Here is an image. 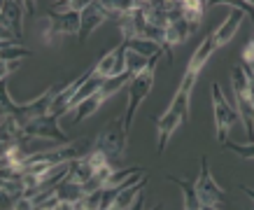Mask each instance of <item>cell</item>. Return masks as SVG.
<instances>
[{"instance_id":"ffe728a7","label":"cell","mask_w":254,"mask_h":210,"mask_svg":"<svg viewBox=\"0 0 254 210\" xmlns=\"http://www.w3.org/2000/svg\"><path fill=\"white\" fill-rule=\"evenodd\" d=\"M205 5L208 2H200V0H182V19H185L191 28H196L205 14Z\"/></svg>"},{"instance_id":"cb8c5ba5","label":"cell","mask_w":254,"mask_h":210,"mask_svg":"<svg viewBox=\"0 0 254 210\" xmlns=\"http://www.w3.org/2000/svg\"><path fill=\"white\" fill-rule=\"evenodd\" d=\"M0 63H2V61H0ZM19 66H21V61H14V63H2V72H0V79H2V82H7L9 72H12V70H16Z\"/></svg>"},{"instance_id":"30bf717a","label":"cell","mask_w":254,"mask_h":210,"mask_svg":"<svg viewBox=\"0 0 254 210\" xmlns=\"http://www.w3.org/2000/svg\"><path fill=\"white\" fill-rule=\"evenodd\" d=\"M119 31L124 35V42H131V40H145L147 38V28H149V21H147V2L138 0V5L124 14L119 21Z\"/></svg>"},{"instance_id":"e0dca14e","label":"cell","mask_w":254,"mask_h":210,"mask_svg":"<svg viewBox=\"0 0 254 210\" xmlns=\"http://www.w3.org/2000/svg\"><path fill=\"white\" fill-rule=\"evenodd\" d=\"M170 182H175L180 189H182V210H200V201H198V194H196V178L191 180H185V178H175V175H168Z\"/></svg>"},{"instance_id":"3957f363","label":"cell","mask_w":254,"mask_h":210,"mask_svg":"<svg viewBox=\"0 0 254 210\" xmlns=\"http://www.w3.org/2000/svg\"><path fill=\"white\" fill-rule=\"evenodd\" d=\"M128 131H126V122H124V115L112 119L105 129H100V133L96 136L93 140L91 149L96 152H103V154L108 156V161L119 168L122 161L126 159V149H128Z\"/></svg>"},{"instance_id":"9c48e42d","label":"cell","mask_w":254,"mask_h":210,"mask_svg":"<svg viewBox=\"0 0 254 210\" xmlns=\"http://www.w3.org/2000/svg\"><path fill=\"white\" fill-rule=\"evenodd\" d=\"M21 136H28V138H42V140H52V142H59V145H70L68 136L61 131L59 126V115H45L31 122L28 126L21 129Z\"/></svg>"},{"instance_id":"6da1fadb","label":"cell","mask_w":254,"mask_h":210,"mask_svg":"<svg viewBox=\"0 0 254 210\" xmlns=\"http://www.w3.org/2000/svg\"><path fill=\"white\" fill-rule=\"evenodd\" d=\"M193 86H196V79L182 75L180 86H177V91H175V96H173L170 105L166 108L163 115H159L154 119V124H156V154H161L163 149L168 147L170 138L175 136L177 129L189 122V108H191Z\"/></svg>"},{"instance_id":"7a4b0ae2","label":"cell","mask_w":254,"mask_h":210,"mask_svg":"<svg viewBox=\"0 0 254 210\" xmlns=\"http://www.w3.org/2000/svg\"><path fill=\"white\" fill-rule=\"evenodd\" d=\"M63 84H54L45 89V91L40 93L38 98H33L31 103H16L9 98V91H7V82H2V115H9L12 119L16 122L19 129L23 126H28L31 122L40 119V117L49 115V110H52V103H54L56 93L61 91Z\"/></svg>"},{"instance_id":"4316f807","label":"cell","mask_w":254,"mask_h":210,"mask_svg":"<svg viewBox=\"0 0 254 210\" xmlns=\"http://www.w3.org/2000/svg\"><path fill=\"white\" fill-rule=\"evenodd\" d=\"M200 210H222V208H215V206H200Z\"/></svg>"},{"instance_id":"8992f818","label":"cell","mask_w":254,"mask_h":210,"mask_svg":"<svg viewBox=\"0 0 254 210\" xmlns=\"http://www.w3.org/2000/svg\"><path fill=\"white\" fill-rule=\"evenodd\" d=\"M79 21L82 14L77 12H49L42 19V40L45 45H52L56 38L63 35H79Z\"/></svg>"},{"instance_id":"7402d4cb","label":"cell","mask_w":254,"mask_h":210,"mask_svg":"<svg viewBox=\"0 0 254 210\" xmlns=\"http://www.w3.org/2000/svg\"><path fill=\"white\" fill-rule=\"evenodd\" d=\"M147 63H149V59H147V56L138 54V52H133V49H128V52H126V66H128V72H131L133 77L147 68Z\"/></svg>"},{"instance_id":"277c9868","label":"cell","mask_w":254,"mask_h":210,"mask_svg":"<svg viewBox=\"0 0 254 210\" xmlns=\"http://www.w3.org/2000/svg\"><path fill=\"white\" fill-rule=\"evenodd\" d=\"M166 54V52H159L149 59L147 63V68L142 72H138L135 77L131 79V84H128V105H126V112H124V122H126V131H131L133 126V119H135V110L142 105L149 91H152V86H154V75H156V63L159 59Z\"/></svg>"},{"instance_id":"4fadbf2b","label":"cell","mask_w":254,"mask_h":210,"mask_svg":"<svg viewBox=\"0 0 254 210\" xmlns=\"http://www.w3.org/2000/svg\"><path fill=\"white\" fill-rule=\"evenodd\" d=\"M215 54V42H212V35H205V38L198 42L196 52L191 54V61L187 63V70H185V77H191V79H198L200 70L205 68V63L210 61V56Z\"/></svg>"},{"instance_id":"5bb4252c","label":"cell","mask_w":254,"mask_h":210,"mask_svg":"<svg viewBox=\"0 0 254 210\" xmlns=\"http://www.w3.org/2000/svg\"><path fill=\"white\" fill-rule=\"evenodd\" d=\"M23 14H26L23 2H12V0L2 2V26L14 31L19 40L23 38Z\"/></svg>"},{"instance_id":"d4e9b609","label":"cell","mask_w":254,"mask_h":210,"mask_svg":"<svg viewBox=\"0 0 254 210\" xmlns=\"http://www.w3.org/2000/svg\"><path fill=\"white\" fill-rule=\"evenodd\" d=\"M12 210H35V206H33V201L28 196H23V199H19V201L12 206Z\"/></svg>"},{"instance_id":"603a6c76","label":"cell","mask_w":254,"mask_h":210,"mask_svg":"<svg viewBox=\"0 0 254 210\" xmlns=\"http://www.w3.org/2000/svg\"><path fill=\"white\" fill-rule=\"evenodd\" d=\"M226 149H231V152H236V154L240 156V159H254V142H247V145H238V142H226L224 145Z\"/></svg>"},{"instance_id":"5b68a950","label":"cell","mask_w":254,"mask_h":210,"mask_svg":"<svg viewBox=\"0 0 254 210\" xmlns=\"http://www.w3.org/2000/svg\"><path fill=\"white\" fill-rule=\"evenodd\" d=\"M210 96H212V110H215V129H217V140L222 142V147L229 142V131H231V126L238 122V110L233 108L229 98L224 96L222 86L212 84L210 86Z\"/></svg>"},{"instance_id":"8fae6325","label":"cell","mask_w":254,"mask_h":210,"mask_svg":"<svg viewBox=\"0 0 254 210\" xmlns=\"http://www.w3.org/2000/svg\"><path fill=\"white\" fill-rule=\"evenodd\" d=\"M105 21H110V16H108V12L103 9V2H100V0H89L86 9L82 12V21H79V35H77V40H79V42H86V38H89L96 28H100Z\"/></svg>"},{"instance_id":"52a82bcc","label":"cell","mask_w":254,"mask_h":210,"mask_svg":"<svg viewBox=\"0 0 254 210\" xmlns=\"http://www.w3.org/2000/svg\"><path fill=\"white\" fill-rule=\"evenodd\" d=\"M196 194H198L200 206H215V208H219L222 203L229 201L224 187L217 185L212 173H210L208 156H200V173H198V178H196Z\"/></svg>"},{"instance_id":"d6986e66","label":"cell","mask_w":254,"mask_h":210,"mask_svg":"<svg viewBox=\"0 0 254 210\" xmlns=\"http://www.w3.org/2000/svg\"><path fill=\"white\" fill-rule=\"evenodd\" d=\"M56 196H59V201L63 203H75L77 206L82 199H84V185H77V182H72V180H63L56 185Z\"/></svg>"},{"instance_id":"484cf974","label":"cell","mask_w":254,"mask_h":210,"mask_svg":"<svg viewBox=\"0 0 254 210\" xmlns=\"http://www.w3.org/2000/svg\"><path fill=\"white\" fill-rule=\"evenodd\" d=\"M240 189H243V192H245V194L250 196V199H252V203H254V189H252V187H245V185H243Z\"/></svg>"},{"instance_id":"7c38bea8","label":"cell","mask_w":254,"mask_h":210,"mask_svg":"<svg viewBox=\"0 0 254 210\" xmlns=\"http://www.w3.org/2000/svg\"><path fill=\"white\" fill-rule=\"evenodd\" d=\"M245 12L238 7H231V12H229V16L224 19L219 26H217L215 31L210 33L212 35V42H215V49L217 47H224L229 45L233 38H236V33L240 31V26H243V21H245Z\"/></svg>"},{"instance_id":"2e32d148","label":"cell","mask_w":254,"mask_h":210,"mask_svg":"<svg viewBox=\"0 0 254 210\" xmlns=\"http://www.w3.org/2000/svg\"><path fill=\"white\" fill-rule=\"evenodd\" d=\"M103 103H105V96H103V93H100V89H98V91L93 93V96H89L84 103H79L77 108L70 112V117H72V119H70V124H72V126L82 124L86 117H91L93 112H96V110L103 105Z\"/></svg>"},{"instance_id":"ba28073f","label":"cell","mask_w":254,"mask_h":210,"mask_svg":"<svg viewBox=\"0 0 254 210\" xmlns=\"http://www.w3.org/2000/svg\"><path fill=\"white\" fill-rule=\"evenodd\" d=\"M126 52H128V45L126 42H119L117 47H112L110 52L98 59V63L93 66V72L103 79H112V77H122L128 72V66H126Z\"/></svg>"},{"instance_id":"9a60e30c","label":"cell","mask_w":254,"mask_h":210,"mask_svg":"<svg viewBox=\"0 0 254 210\" xmlns=\"http://www.w3.org/2000/svg\"><path fill=\"white\" fill-rule=\"evenodd\" d=\"M191 33H193V28L185 21V19H175V21H170L168 28H166V45H163L166 56H168V59H173V54H170V47L187 42V38H189Z\"/></svg>"},{"instance_id":"ac0fdd59","label":"cell","mask_w":254,"mask_h":210,"mask_svg":"<svg viewBox=\"0 0 254 210\" xmlns=\"http://www.w3.org/2000/svg\"><path fill=\"white\" fill-rule=\"evenodd\" d=\"M233 98H236V110H238L240 122L245 124L247 140L254 142V103H252V98H247V96H233Z\"/></svg>"},{"instance_id":"44dd1931","label":"cell","mask_w":254,"mask_h":210,"mask_svg":"<svg viewBox=\"0 0 254 210\" xmlns=\"http://www.w3.org/2000/svg\"><path fill=\"white\" fill-rule=\"evenodd\" d=\"M26 56H31V49H26L21 45H9V47H2L0 52V59L2 63H14V61H21Z\"/></svg>"}]
</instances>
